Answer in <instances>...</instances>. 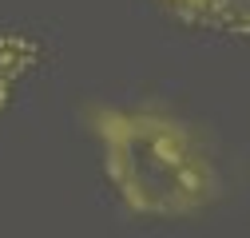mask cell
<instances>
[{
    "label": "cell",
    "mask_w": 250,
    "mask_h": 238,
    "mask_svg": "<svg viewBox=\"0 0 250 238\" xmlns=\"http://www.w3.org/2000/svg\"><path fill=\"white\" fill-rule=\"evenodd\" d=\"M87 123L104 143L107 183L131 215L195 218L223 191L207 139L175 111L91 103Z\"/></svg>",
    "instance_id": "obj_1"
},
{
    "label": "cell",
    "mask_w": 250,
    "mask_h": 238,
    "mask_svg": "<svg viewBox=\"0 0 250 238\" xmlns=\"http://www.w3.org/2000/svg\"><path fill=\"white\" fill-rule=\"evenodd\" d=\"M163 4L187 24L250 36V0H163Z\"/></svg>",
    "instance_id": "obj_2"
},
{
    "label": "cell",
    "mask_w": 250,
    "mask_h": 238,
    "mask_svg": "<svg viewBox=\"0 0 250 238\" xmlns=\"http://www.w3.org/2000/svg\"><path fill=\"white\" fill-rule=\"evenodd\" d=\"M32 64H36V44L32 40L16 36V32H0V111H4L20 72L32 68Z\"/></svg>",
    "instance_id": "obj_3"
}]
</instances>
